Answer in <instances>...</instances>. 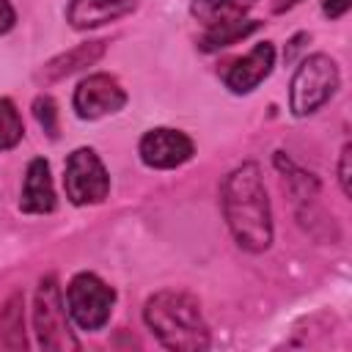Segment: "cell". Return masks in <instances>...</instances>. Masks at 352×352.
Instances as JSON below:
<instances>
[{"instance_id":"6da1fadb","label":"cell","mask_w":352,"mask_h":352,"mask_svg":"<svg viewBox=\"0 0 352 352\" xmlns=\"http://www.w3.org/2000/svg\"><path fill=\"white\" fill-rule=\"evenodd\" d=\"M223 214L236 239L248 253H261L272 242L270 198L256 162L234 168L223 182Z\"/></svg>"},{"instance_id":"7a4b0ae2","label":"cell","mask_w":352,"mask_h":352,"mask_svg":"<svg viewBox=\"0 0 352 352\" xmlns=\"http://www.w3.org/2000/svg\"><path fill=\"white\" fill-rule=\"evenodd\" d=\"M143 319L168 349L198 352L209 346V330L201 316V305L187 292H176V289L157 292L154 297H148L143 308Z\"/></svg>"},{"instance_id":"3957f363","label":"cell","mask_w":352,"mask_h":352,"mask_svg":"<svg viewBox=\"0 0 352 352\" xmlns=\"http://www.w3.org/2000/svg\"><path fill=\"white\" fill-rule=\"evenodd\" d=\"M33 327L41 349L50 352H66V349H80V341L69 330L60 286L55 275L41 278L38 292H36V305H33Z\"/></svg>"},{"instance_id":"277c9868","label":"cell","mask_w":352,"mask_h":352,"mask_svg":"<svg viewBox=\"0 0 352 352\" xmlns=\"http://www.w3.org/2000/svg\"><path fill=\"white\" fill-rule=\"evenodd\" d=\"M338 88V69L327 55H311L300 63L292 77L289 107L294 116H308L319 110Z\"/></svg>"},{"instance_id":"5b68a950","label":"cell","mask_w":352,"mask_h":352,"mask_svg":"<svg viewBox=\"0 0 352 352\" xmlns=\"http://www.w3.org/2000/svg\"><path fill=\"white\" fill-rule=\"evenodd\" d=\"M66 302L80 330H99L110 319L116 292L104 280H99L94 272H80L72 278L66 289Z\"/></svg>"},{"instance_id":"8992f818","label":"cell","mask_w":352,"mask_h":352,"mask_svg":"<svg viewBox=\"0 0 352 352\" xmlns=\"http://www.w3.org/2000/svg\"><path fill=\"white\" fill-rule=\"evenodd\" d=\"M66 198L77 206L85 204H99L110 192V176L91 148H77L66 160V176H63Z\"/></svg>"},{"instance_id":"52a82bcc","label":"cell","mask_w":352,"mask_h":352,"mask_svg":"<svg viewBox=\"0 0 352 352\" xmlns=\"http://www.w3.org/2000/svg\"><path fill=\"white\" fill-rule=\"evenodd\" d=\"M126 104V94L110 74H91L74 88V110L80 118H102Z\"/></svg>"},{"instance_id":"ba28073f","label":"cell","mask_w":352,"mask_h":352,"mask_svg":"<svg viewBox=\"0 0 352 352\" xmlns=\"http://www.w3.org/2000/svg\"><path fill=\"white\" fill-rule=\"evenodd\" d=\"M192 157V140L179 129H151L140 140V160L148 168H176Z\"/></svg>"},{"instance_id":"9c48e42d","label":"cell","mask_w":352,"mask_h":352,"mask_svg":"<svg viewBox=\"0 0 352 352\" xmlns=\"http://www.w3.org/2000/svg\"><path fill=\"white\" fill-rule=\"evenodd\" d=\"M272 63H275V50L270 41H261L256 44L245 58L234 60L226 72V85L234 91V94H248L253 91L270 72H272Z\"/></svg>"},{"instance_id":"30bf717a","label":"cell","mask_w":352,"mask_h":352,"mask_svg":"<svg viewBox=\"0 0 352 352\" xmlns=\"http://www.w3.org/2000/svg\"><path fill=\"white\" fill-rule=\"evenodd\" d=\"M135 0H72L66 8V22L77 30L99 28L104 22H113L129 11H135Z\"/></svg>"},{"instance_id":"8fae6325","label":"cell","mask_w":352,"mask_h":352,"mask_svg":"<svg viewBox=\"0 0 352 352\" xmlns=\"http://www.w3.org/2000/svg\"><path fill=\"white\" fill-rule=\"evenodd\" d=\"M19 206H22V212H30V214H47V212L55 209V190H52V179H50V165H47V160L36 157V160L28 165Z\"/></svg>"},{"instance_id":"7c38bea8","label":"cell","mask_w":352,"mask_h":352,"mask_svg":"<svg viewBox=\"0 0 352 352\" xmlns=\"http://www.w3.org/2000/svg\"><path fill=\"white\" fill-rule=\"evenodd\" d=\"M102 55H104V41H85V44H77V47H72L69 52H63V55L52 58L50 63H44V69L38 72V80H44V82H58V80H63V77H69V74H74V72H80V69L96 63Z\"/></svg>"},{"instance_id":"4fadbf2b","label":"cell","mask_w":352,"mask_h":352,"mask_svg":"<svg viewBox=\"0 0 352 352\" xmlns=\"http://www.w3.org/2000/svg\"><path fill=\"white\" fill-rule=\"evenodd\" d=\"M253 6L256 0H192V14L206 25H220L242 19Z\"/></svg>"},{"instance_id":"5bb4252c","label":"cell","mask_w":352,"mask_h":352,"mask_svg":"<svg viewBox=\"0 0 352 352\" xmlns=\"http://www.w3.org/2000/svg\"><path fill=\"white\" fill-rule=\"evenodd\" d=\"M258 28L256 19H236V22H220V25H209V30L201 36L198 47L204 52H214V50H223V47H231L234 41L245 38L248 33H253Z\"/></svg>"},{"instance_id":"9a60e30c","label":"cell","mask_w":352,"mask_h":352,"mask_svg":"<svg viewBox=\"0 0 352 352\" xmlns=\"http://www.w3.org/2000/svg\"><path fill=\"white\" fill-rule=\"evenodd\" d=\"M0 330H3V346L8 349H25V327H22V294H11L6 305L0 308Z\"/></svg>"},{"instance_id":"2e32d148","label":"cell","mask_w":352,"mask_h":352,"mask_svg":"<svg viewBox=\"0 0 352 352\" xmlns=\"http://www.w3.org/2000/svg\"><path fill=\"white\" fill-rule=\"evenodd\" d=\"M22 118L11 99H0V151L14 148L22 140Z\"/></svg>"},{"instance_id":"e0dca14e","label":"cell","mask_w":352,"mask_h":352,"mask_svg":"<svg viewBox=\"0 0 352 352\" xmlns=\"http://www.w3.org/2000/svg\"><path fill=\"white\" fill-rule=\"evenodd\" d=\"M33 113H36V121L41 124V129L50 138H58V110H55V102L50 96H38L33 102Z\"/></svg>"},{"instance_id":"ac0fdd59","label":"cell","mask_w":352,"mask_h":352,"mask_svg":"<svg viewBox=\"0 0 352 352\" xmlns=\"http://www.w3.org/2000/svg\"><path fill=\"white\" fill-rule=\"evenodd\" d=\"M349 154H352V146L346 143L341 148V162H338V182H341L344 195H352V184H349Z\"/></svg>"},{"instance_id":"d6986e66","label":"cell","mask_w":352,"mask_h":352,"mask_svg":"<svg viewBox=\"0 0 352 352\" xmlns=\"http://www.w3.org/2000/svg\"><path fill=\"white\" fill-rule=\"evenodd\" d=\"M322 8H324V14H327L330 19H338L341 14H346L349 0H322Z\"/></svg>"},{"instance_id":"ffe728a7","label":"cell","mask_w":352,"mask_h":352,"mask_svg":"<svg viewBox=\"0 0 352 352\" xmlns=\"http://www.w3.org/2000/svg\"><path fill=\"white\" fill-rule=\"evenodd\" d=\"M14 25V8L8 0H0V33H6Z\"/></svg>"},{"instance_id":"44dd1931","label":"cell","mask_w":352,"mask_h":352,"mask_svg":"<svg viewBox=\"0 0 352 352\" xmlns=\"http://www.w3.org/2000/svg\"><path fill=\"white\" fill-rule=\"evenodd\" d=\"M294 3H300V0H278V3H272V11H283V8L294 6Z\"/></svg>"}]
</instances>
